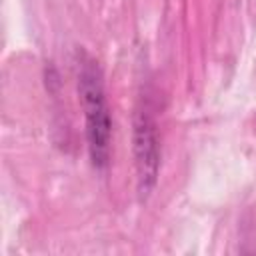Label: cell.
I'll return each mask as SVG.
<instances>
[{
    "label": "cell",
    "mask_w": 256,
    "mask_h": 256,
    "mask_svg": "<svg viewBox=\"0 0 256 256\" xmlns=\"http://www.w3.org/2000/svg\"><path fill=\"white\" fill-rule=\"evenodd\" d=\"M78 90L86 118L88 150L94 166L104 168L110 154V114L102 86V74L94 60L84 58L78 70Z\"/></svg>",
    "instance_id": "obj_1"
},
{
    "label": "cell",
    "mask_w": 256,
    "mask_h": 256,
    "mask_svg": "<svg viewBox=\"0 0 256 256\" xmlns=\"http://www.w3.org/2000/svg\"><path fill=\"white\" fill-rule=\"evenodd\" d=\"M134 156L138 172V190L142 194H148L158 174V138L154 122L144 112L136 116L134 124Z\"/></svg>",
    "instance_id": "obj_2"
}]
</instances>
